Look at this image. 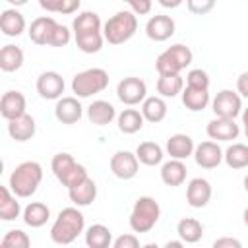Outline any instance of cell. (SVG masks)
<instances>
[{"mask_svg": "<svg viewBox=\"0 0 248 248\" xmlns=\"http://www.w3.org/2000/svg\"><path fill=\"white\" fill-rule=\"evenodd\" d=\"M83 227H85V219L81 211L78 207H64L50 227V240L60 246L72 244L83 232Z\"/></svg>", "mask_w": 248, "mask_h": 248, "instance_id": "obj_1", "label": "cell"}, {"mask_svg": "<svg viewBox=\"0 0 248 248\" xmlns=\"http://www.w3.org/2000/svg\"><path fill=\"white\" fill-rule=\"evenodd\" d=\"M41 180H43V167L37 161H23L10 174L8 186L17 198H29L37 192Z\"/></svg>", "mask_w": 248, "mask_h": 248, "instance_id": "obj_2", "label": "cell"}, {"mask_svg": "<svg viewBox=\"0 0 248 248\" xmlns=\"http://www.w3.org/2000/svg\"><path fill=\"white\" fill-rule=\"evenodd\" d=\"M138 31V17L134 12H116L103 25V35L108 45H122L130 41Z\"/></svg>", "mask_w": 248, "mask_h": 248, "instance_id": "obj_3", "label": "cell"}, {"mask_svg": "<svg viewBox=\"0 0 248 248\" xmlns=\"http://www.w3.org/2000/svg\"><path fill=\"white\" fill-rule=\"evenodd\" d=\"M161 217V207L155 198L141 196L136 200L130 213V229L134 232H149Z\"/></svg>", "mask_w": 248, "mask_h": 248, "instance_id": "obj_4", "label": "cell"}, {"mask_svg": "<svg viewBox=\"0 0 248 248\" xmlns=\"http://www.w3.org/2000/svg\"><path fill=\"white\" fill-rule=\"evenodd\" d=\"M192 58H194V54L186 45H172L157 56L155 68H157L159 76L180 74L182 70H186L192 64Z\"/></svg>", "mask_w": 248, "mask_h": 248, "instance_id": "obj_5", "label": "cell"}, {"mask_svg": "<svg viewBox=\"0 0 248 248\" xmlns=\"http://www.w3.org/2000/svg\"><path fill=\"white\" fill-rule=\"evenodd\" d=\"M50 169L58 182H62V186L66 188H74L76 184L87 178V169L76 163V159L70 153H56L50 161Z\"/></svg>", "mask_w": 248, "mask_h": 248, "instance_id": "obj_6", "label": "cell"}, {"mask_svg": "<svg viewBox=\"0 0 248 248\" xmlns=\"http://www.w3.org/2000/svg\"><path fill=\"white\" fill-rule=\"evenodd\" d=\"M107 85H108V74H107V70H103V68H89V70H83V72L76 74L74 79H72V91H74L78 97H81V99L105 91Z\"/></svg>", "mask_w": 248, "mask_h": 248, "instance_id": "obj_7", "label": "cell"}, {"mask_svg": "<svg viewBox=\"0 0 248 248\" xmlns=\"http://www.w3.org/2000/svg\"><path fill=\"white\" fill-rule=\"evenodd\" d=\"M116 95H118L120 103L128 105V107H134V105L143 103V99L147 97V85H145V81L141 78L128 76V78L118 81Z\"/></svg>", "mask_w": 248, "mask_h": 248, "instance_id": "obj_8", "label": "cell"}, {"mask_svg": "<svg viewBox=\"0 0 248 248\" xmlns=\"http://www.w3.org/2000/svg\"><path fill=\"white\" fill-rule=\"evenodd\" d=\"M211 108L215 112V116L221 118H236L242 112V99L238 93L231 91V89H223L215 95Z\"/></svg>", "mask_w": 248, "mask_h": 248, "instance_id": "obj_9", "label": "cell"}, {"mask_svg": "<svg viewBox=\"0 0 248 248\" xmlns=\"http://www.w3.org/2000/svg\"><path fill=\"white\" fill-rule=\"evenodd\" d=\"M110 170L120 180H130L140 170V159L136 153L130 151H116L110 157Z\"/></svg>", "mask_w": 248, "mask_h": 248, "instance_id": "obj_10", "label": "cell"}, {"mask_svg": "<svg viewBox=\"0 0 248 248\" xmlns=\"http://www.w3.org/2000/svg\"><path fill=\"white\" fill-rule=\"evenodd\" d=\"M37 93L46 101H58L64 93V78L58 72H43L37 78Z\"/></svg>", "mask_w": 248, "mask_h": 248, "instance_id": "obj_11", "label": "cell"}, {"mask_svg": "<svg viewBox=\"0 0 248 248\" xmlns=\"http://www.w3.org/2000/svg\"><path fill=\"white\" fill-rule=\"evenodd\" d=\"M207 136L215 141H231V140H236L238 134H240V128L238 124L234 122V118H221V116H215L213 120L207 122V128H205Z\"/></svg>", "mask_w": 248, "mask_h": 248, "instance_id": "obj_12", "label": "cell"}, {"mask_svg": "<svg viewBox=\"0 0 248 248\" xmlns=\"http://www.w3.org/2000/svg\"><path fill=\"white\" fill-rule=\"evenodd\" d=\"M174 29H176L174 19L170 16H163V14L149 17V21L145 23V35L155 43H163V41L170 39L174 35Z\"/></svg>", "mask_w": 248, "mask_h": 248, "instance_id": "obj_13", "label": "cell"}, {"mask_svg": "<svg viewBox=\"0 0 248 248\" xmlns=\"http://www.w3.org/2000/svg\"><path fill=\"white\" fill-rule=\"evenodd\" d=\"M194 159L196 165L202 169H215L223 161V149L217 141H202L194 149Z\"/></svg>", "mask_w": 248, "mask_h": 248, "instance_id": "obj_14", "label": "cell"}, {"mask_svg": "<svg viewBox=\"0 0 248 248\" xmlns=\"http://www.w3.org/2000/svg\"><path fill=\"white\" fill-rule=\"evenodd\" d=\"M211 184L205 180V178H192L188 182V188H186V202L190 207H205L211 200Z\"/></svg>", "mask_w": 248, "mask_h": 248, "instance_id": "obj_15", "label": "cell"}, {"mask_svg": "<svg viewBox=\"0 0 248 248\" xmlns=\"http://www.w3.org/2000/svg\"><path fill=\"white\" fill-rule=\"evenodd\" d=\"M83 114V107L76 97H60L54 107V116L62 124H76Z\"/></svg>", "mask_w": 248, "mask_h": 248, "instance_id": "obj_16", "label": "cell"}, {"mask_svg": "<svg viewBox=\"0 0 248 248\" xmlns=\"http://www.w3.org/2000/svg\"><path fill=\"white\" fill-rule=\"evenodd\" d=\"M25 108H27V101L19 91H6L0 99V114L6 120H14L25 114Z\"/></svg>", "mask_w": 248, "mask_h": 248, "instance_id": "obj_17", "label": "cell"}, {"mask_svg": "<svg viewBox=\"0 0 248 248\" xmlns=\"http://www.w3.org/2000/svg\"><path fill=\"white\" fill-rule=\"evenodd\" d=\"M56 21L50 17V16H41L37 19L31 21V27H29V39L35 43V45H48L50 43V37L56 29Z\"/></svg>", "mask_w": 248, "mask_h": 248, "instance_id": "obj_18", "label": "cell"}, {"mask_svg": "<svg viewBox=\"0 0 248 248\" xmlns=\"http://www.w3.org/2000/svg\"><path fill=\"white\" fill-rule=\"evenodd\" d=\"M35 130H37V124H35V118L31 114H21L14 120H8V134L12 140L16 141H27L35 136Z\"/></svg>", "mask_w": 248, "mask_h": 248, "instance_id": "obj_19", "label": "cell"}, {"mask_svg": "<svg viewBox=\"0 0 248 248\" xmlns=\"http://www.w3.org/2000/svg\"><path fill=\"white\" fill-rule=\"evenodd\" d=\"M68 196H70V202L78 207L91 205L97 198V184L93 182V178L87 176L85 180H81L74 188H68Z\"/></svg>", "mask_w": 248, "mask_h": 248, "instance_id": "obj_20", "label": "cell"}, {"mask_svg": "<svg viewBox=\"0 0 248 248\" xmlns=\"http://www.w3.org/2000/svg\"><path fill=\"white\" fill-rule=\"evenodd\" d=\"M194 140L188 134H172L167 140V153L170 155V159H188L190 155H194Z\"/></svg>", "mask_w": 248, "mask_h": 248, "instance_id": "obj_21", "label": "cell"}, {"mask_svg": "<svg viewBox=\"0 0 248 248\" xmlns=\"http://www.w3.org/2000/svg\"><path fill=\"white\" fill-rule=\"evenodd\" d=\"M0 29L6 37H19L25 31V17L16 8H6L0 16Z\"/></svg>", "mask_w": 248, "mask_h": 248, "instance_id": "obj_22", "label": "cell"}, {"mask_svg": "<svg viewBox=\"0 0 248 248\" xmlns=\"http://www.w3.org/2000/svg\"><path fill=\"white\" fill-rule=\"evenodd\" d=\"M114 116H116V110L108 101L99 99V101H93L87 107V118L95 126H107L114 120Z\"/></svg>", "mask_w": 248, "mask_h": 248, "instance_id": "obj_23", "label": "cell"}, {"mask_svg": "<svg viewBox=\"0 0 248 248\" xmlns=\"http://www.w3.org/2000/svg\"><path fill=\"white\" fill-rule=\"evenodd\" d=\"M21 217H23V223H25L27 227L39 229V227H43V225L50 219V209H48V205L43 203V202H31L29 205H25Z\"/></svg>", "mask_w": 248, "mask_h": 248, "instance_id": "obj_24", "label": "cell"}, {"mask_svg": "<svg viewBox=\"0 0 248 248\" xmlns=\"http://www.w3.org/2000/svg\"><path fill=\"white\" fill-rule=\"evenodd\" d=\"M186 165L182 163V159H170L161 167V180L167 186H180L186 180Z\"/></svg>", "mask_w": 248, "mask_h": 248, "instance_id": "obj_25", "label": "cell"}, {"mask_svg": "<svg viewBox=\"0 0 248 248\" xmlns=\"http://www.w3.org/2000/svg\"><path fill=\"white\" fill-rule=\"evenodd\" d=\"M16 198L17 196L10 190V186L0 188V219L2 221H16L21 215V205Z\"/></svg>", "mask_w": 248, "mask_h": 248, "instance_id": "obj_26", "label": "cell"}, {"mask_svg": "<svg viewBox=\"0 0 248 248\" xmlns=\"http://www.w3.org/2000/svg\"><path fill=\"white\" fill-rule=\"evenodd\" d=\"M167 110L169 108H167V103H165L163 97H145L143 103H141V114H143V118L147 122H153V124L165 120Z\"/></svg>", "mask_w": 248, "mask_h": 248, "instance_id": "obj_27", "label": "cell"}, {"mask_svg": "<svg viewBox=\"0 0 248 248\" xmlns=\"http://www.w3.org/2000/svg\"><path fill=\"white\" fill-rule=\"evenodd\" d=\"M176 232L180 236V240H184L186 244H196L198 240H202L203 236V227L198 219L194 217H184L178 221L176 225Z\"/></svg>", "mask_w": 248, "mask_h": 248, "instance_id": "obj_28", "label": "cell"}, {"mask_svg": "<svg viewBox=\"0 0 248 248\" xmlns=\"http://www.w3.org/2000/svg\"><path fill=\"white\" fill-rule=\"evenodd\" d=\"M182 105L192 110V112H198V110H203L207 105H209V91L207 89H196V87H184L182 89Z\"/></svg>", "mask_w": 248, "mask_h": 248, "instance_id": "obj_29", "label": "cell"}, {"mask_svg": "<svg viewBox=\"0 0 248 248\" xmlns=\"http://www.w3.org/2000/svg\"><path fill=\"white\" fill-rule=\"evenodd\" d=\"M76 45L81 52L85 54H95L103 48L105 43V35L101 31H87V33H74Z\"/></svg>", "mask_w": 248, "mask_h": 248, "instance_id": "obj_30", "label": "cell"}, {"mask_svg": "<svg viewBox=\"0 0 248 248\" xmlns=\"http://www.w3.org/2000/svg\"><path fill=\"white\" fill-rule=\"evenodd\" d=\"M23 66V50L16 45H4L0 50V70L16 72Z\"/></svg>", "mask_w": 248, "mask_h": 248, "instance_id": "obj_31", "label": "cell"}, {"mask_svg": "<svg viewBox=\"0 0 248 248\" xmlns=\"http://www.w3.org/2000/svg\"><path fill=\"white\" fill-rule=\"evenodd\" d=\"M118 130L122 134H136L143 128V114L136 108H124L120 114H118Z\"/></svg>", "mask_w": 248, "mask_h": 248, "instance_id": "obj_32", "label": "cell"}, {"mask_svg": "<svg viewBox=\"0 0 248 248\" xmlns=\"http://www.w3.org/2000/svg\"><path fill=\"white\" fill-rule=\"evenodd\" d=\"M85 244L89 248H108L112 244V234H110L108 227H105L101 223L91 225L85 231Z\"/></svg>", "mask_w": 248, "mask_h": 248, "instance_id": "obj_33", "label": "cell"}, {"mask_svg": "<svg viewBox=\"0 0 248 248\" xmlns=\"http://www.w3.org/2000/svg\"><path fill=\"white\" fill-rule=\"evenodd\" d=\"M136 155L141 165L145 167H155L163 161V147L155 141H141L136 149Z\"/></svg>", "mask_w": 248, "mask_h": 248, "instance_id": "obj_34", "label": "cell"}, {"mask_svg": "<svg viewBox=\"0 0 248 248\" xmlns=\"http://www.w3.org/2000/svg\"><path fill=\"white\" fill-rule=\"evenodd\" d=\"M223 159L227 163V167L238 170V169H246L248 167V145L244 143H232L227 147V151L223 153Z\"/></svg>", "mask_w": 248, "mask_h": 248, "instance_id": "obj_35", "label": "cell"}, {"mask_svg": "<svg viewBox=\"0 0 248 248\" xmlns=\"http://www.w3.org/2000/svg\"><path fill=\"white\" fill-rule=\"evenodd\" d=\"M184 89V79L180 78V74H172V76H159L157 79V93L161 97H176L178 93H182Z\"/></svg>", "mask_w": 248, "mask_h": 248, "instance_id": "obj_36", "label": "cell"}, {"mask_svg": "<svg viewBox=\"0 0 248 248\" xmlns=\"http://www.w3.org/2000/svg\"><path fill=\"white\" fill-rule=\"evenodd\" d=\"M101 27H103L101 17H99V14H95V12H81L79 16L74 17V23H72V31H74V33L101 31Z\"/></svg>", "mask_w": 248, "mask_h": 248, "instance_id": "obj_37", "label": "cell"}, {"mask_svg": "<svg viewBox=\"0 0 248 248\" xmlns=\"http://www.w3.org/2000/svg\"><path fill=\"white\" fill-rule=\"evenodd\" d=\"M2 246L4 248H29L31 246V238L21 229H14V231H8L4 234Z\"/></svg>", "mask_w": 248, "mask_h": 248, "instance_id": "obj_38", "label": "cell"}, {"mask_svg": "<svg viewBox=\"0 0 248 248\" xmlns=\"http://www.w3.org/2000/svg\"><path fill=\"white\" fill-rule=\"evenodd\" d=\"M186 85L188 87H196V89H209V76L205 70L202 68H194L188 72L186 76Z\"/></svg>", "mask_w": 248, "mask_h": 248, "instance_id": "obj_39", "label": "cell"}, {"mask_svg": "<svg viewBox=\"0 0 248 248\" xmlns=\"http://www.w3.org/2000/svg\"><path fill=\"white\" fill-rule=\"evenodd\" d=\"M70 39H72V33H70V29L66 27V25H56V29H54V33H52V37H50V46H66L68 43H70Z\"/></svg>", "mask_w": 248, "mask_h": 248, "instance_id": "obj_40", "label": "cell"}, {"mask_svg": "<svg viewBox=\"0 0 248 248\" xmlns=\"http://www.w3.org/2000/svg\"><path fill=\"white\" fill-rule=\"evenodd\" d=\"M215 2L217 0H186V6H188V10L192 14L205 16V14H209L215 8Z\"/></svg>", "mask_w": 248, "mask_h": 248, "instance_id": "obj_41", "label": "cell"}, {"mask_svg": "<svg viewBox=\"0 0 248 248\" xmlns=\"http://www.w3.org/2000/svg\"><path fill=\"white\" fill-rule=\"evenodd\" d=\"M114 248H138L140 246V238L136 234H120L116 240H112Z\"/></svg>", "mask_w": 248, "mask_h": 248, "instance_id": "obj_42", "label": "cell"}, {"mask_svg": "<svg viewBox=\"0 0 248 248\" xmlns=\"http://www.w3.org/2000/svg\"><path fill=\"white\" fill-rule=\"evenodd\" d=\"M126 2L136 16H145L151 12V0H122Z\"/></svg>", "mask_w": 248, "mask_h": 248, "instance_id": "obj_43", "label": "cell"}, {"mask_svg": "<svg viewBox=\"0 0 248 248\" xmlns=\"http://www.w3.org/2000/svg\"><path fill=\"white\" fill-rule=\"evenodd\" d=\"M213 248H242V242L232 236H223L213 242Z\"/></svg>", "mask_w": 248, "mask_h": 248, "instance_id": "obj_44", "label": "cell"}, {"mask_svg": "<svg viewBox=\"0 0 248 248\" xmlns=\"http://www.w3.org/2000/svg\"><path fill=\"white\" fill-rule=\"evenodd\" d=\"M79 4H81V0H62V6H60V12L58 14H64V16L74 14L79 8Z\"/></svg>", "mask_w": 248, "mask_h": 248, "instance_id": "obj_45", "label": "cell"}, {"mask_svg": "<svg viewBox=\"0 0 248 248\" xmlns=\"http://www.w3.org/2000/svg\"><path fill=\"white\" fill-rule=\"evenodd\" d=\"M39 6H41L45 12L58 14V12H60V6H62V0H39Z\"/></svg>", "mask_w": 248, "mask_h": 248, "instance_id": "obj_46", "label": "cell"}, {"mask_svg": "<svg viewBox=\"0 0 248 248\" xmlns=\"http://www.w3.org/2000/svg\"><path fill=\"white\" fill-rule=\"evenodd\" d=\"M236 89H238V93H240L242 97L248 99V72H242V74L238 76V79H236Z\"/></svg>", "mask_w": 248, "mask_h": 248, "instance_id": "obj_47", "label": "cell"}, {"mask_svg": "<svg viewBox=\"0 0 248 248\" xmlns=\"http://www.w3.org/2000/svg\"><path fill=\"white\" fill-rule=\"evenodd\" d=\"M157 2H159L163 8H170V10H174V8H178L184 0H157Z\"/></svg>", "mask_w": 248, "mask_h": 248, "instance_id": "obj_48", "label": "cell"}, {"mask_svg": "<svg viewBox=\"0 0 248 248\" xmlns=\"http://www.w3.org/2000/svg\"><path fill=\"white\" fill-rule=\"evenodd\" d=\"M242 124H244V134H246V140H248V107L242 110Z\"/></svg>", "mask_w": 248, "mask_h": 248, "instance_id": "obj_49", "label": "cell"}, {"mask_svg": "<svg viewBox=\"0 0 248 248\" xmlns=\"http://www.w3.org/2000/svg\"><path fill=\"white\" fill-rule=\"evenodd\" d=\"M184 246V240H169L165 244V248H182Z\"/></svg>", "mask_w": 248, "mask_h": 248, "instance_id": "obj_50", "label": "cell"}, {"mask_svg": "<svg viewBox=\"0 0 248 248\" xmlns=\"http://www.w3.org/2000/svg\"><path fill=\"white\" fill-rule=\"evenodd\" d=\"M6 2H8V4H12V6H16V8H17V6L27 4V0H6Z\"/></svg>", "mask_w": 248, "mask_h": 248, "instance_id": "obj_51", "label": "cell"}, {"mask_svg": "<svg viewBox=\"0 0 248 248\" xmlns=\"http://www.w3.org/2000/svg\"><path fill=\"white\" fill-rule=\"evenodd\" d=\"M242 217H244V225H246V227H248V207H246V209H244V215H242Z\"/></svg>", "mask_w": 248, "mask_h": 248, "instance_id": "obj_52", "label": "cell"}, {"mask_svg": "<svg viewBox=\"0 0 248 248\" xmlns=\"http://www.w3.org/2000/svg\"><path fill=\"white\" fill-rule=\"evenodd\" d=\"M244 190H246V192H248V174H246V176H244Z\"/></svg>", "mask_w": 248, "mask_h": 248, "instance_id": "obj_53", "label": "cell"}]
</instances>
